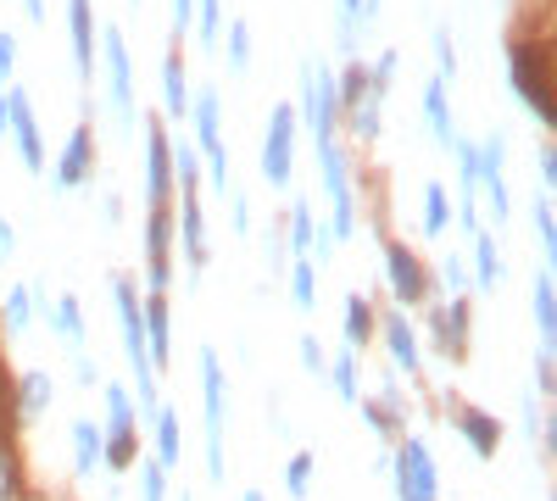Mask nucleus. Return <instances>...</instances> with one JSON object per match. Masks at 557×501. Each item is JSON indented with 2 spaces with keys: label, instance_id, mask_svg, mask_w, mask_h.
Listing matches in <instances>:
<instances>
[{
  "label": "nucleus",
  "instance_id": "f257e3e1",
  "mask_svg": "<svg viewBox=\"0 0 557 501\" xmlns=\"http://www.w3.org/2000/svg\"><path fill=\"white\" fill-rule=\"evenodd\" d=\"M201 368V424H207V479L223 485V429H228V379H223V362H218V346H201L196 356Z\"/></svg>",
  "mask_w": 557,
  "mask_h": 501
},
{
  "label": "nucleus",
  "instance_id": "f03ea898",
  "mask_svg": "<svg viewBox=\"0 0 557 501\" xmlns=\"http://www.w3.org/2000/svg\"><path fill=\"white\" fill-rule=\"evenodd\" d=\"M296 123H307L312 146H335V128H341V101H335V73L323 57H301V107Z\"/></svg>",
  "mask_w": 557,
  "mask_h": 501
},
{
  "label": "nucleus",
  "instance_id": "7ed1b4c3",
  "mask_svg": "<svg viewBox=\"0 0 557 501\" xmlns=\"http://www.w3.org/2000/svg\"><path fill=\"white\" fill-rule=\"evenodd\" d=\"M391 485L396 501H441V468H435V451L424 435H401L391 451Z\"/></svg>",
  "mask_w": 557,
  "mask_h": 501
},
{
  "label": "nucleus",
  "instance_id": "20e7f679",
  "mask_svg": "<svg viewBox=\"0 0 557 501\" xmlns=\"http://www.w3.org/2000/svg\"><path fill=\"white\" fill-rule=\"evenodd\" d=\"M507 78H513V96L519 107L541 123V128H557V107H552V84H546V62L530 39H519L513 51H507Z\"/></svg>",
  "mask_w": 557,
  "mask_h": 501
},
{
  "label": "nucleus",
  "instance_id": "39448f33",
  "mask_svg": "<svg viewBox=\"0 0 557 501\" xmlns=\"http://www.w3.org/2000/svg\"><path fill=\"white\" fill-rule=\"evenodd\" d=\"M318 167H323V196H330V235L335 246H346L357 235V190H351V156L335 146H318Z\"/></svg>",
  "mask_w": 557,
  "mask_h": 501
},
{
  "label": "nucleus",
  "instance_id": "423d86ee",
  "mask_svg": "<svg viewBox=\"0 0 557 501\" xmlns=\"http://www.w3.org/2000/svg\"><path fill=\"white\" fill-rule=\"evenodd\" d=\"M296 107L290 101H278L268 112V134H262V185L273 190H290V178H296Z\"/></svg>",
  "mask_w": 557,
  "mask_h": 501
},
{
  "label": "nucleus",
  "instance_id": "0eeeda50",
  "mask_svg": "<svg viewBox=\"0 0 557 501\" xmlns=\"http://www.w3.org/2000/svg\"><path fill=\"white\" fill-rule=\"evenodd\" d=\"M96 62L107 67V96H112V117L123 134H134V67H128V39L123 28H101Z\"/></svg>",
  "mask_w": 557,
  "mask_h": 501
},
{
  "label": "nucleus",
  "instance_id": "6e6552de",
  "mask_svg": "<svg viewBox=\"0 0 557 501\" xmlns=\"http://www.w3.org/2000/svg\"><path fill=\"white\" fill-rule=\"evenodd\" d=\"M385 285H391L396 306L407 312V306H424V301L435 296V273H430V262L418 256L412 246L385 240Z\"/></svg>",
  "mask_w": 557,
  "mask_h": 501
},
{
  "label": "nucleus",
  "instance_id": "1a4fd4ad",
  "mask_svg": "<svg viewBox=\"0 0 557 501\" xmlns=\"http://www.w3.org/2000/svg\"><path fill=\"white\" fill-rule=\"evenodd\" d=\"M173 235L184 246V285H201L207 273V212H201V185H178V217H173Z\"/></svg>",
  "mask_w": 557,
  "mask_h": 501
},
{
  "label": "nucleus",
  "instance_id": "9d476101",
  "mask_svg": "<svg viewBox=\"0 0 557 501\" xmlns=\"http://www.w3.org/2000/svg\"><path fill=\"white\" fill-rule=\"evenodd\" d=\"M474 167H480V190L491 196V229H502L513 217V196H507V134L491 128L485 140H474Z\"/></svg>",
  "mask_w": 557,
  "mask_h": 501
},
{
  "label": "nucleus",
  "instance_id": "9b49d317",
  "mask_svg": "<svg viewBox=\"0 0 557 501\" xmlns=\"http://www.w3.org/2000/svg\"><path fill=\"white\" fill-rule=\"evenodd\" d=\"M84 185H96V128H89V117L67 134V146L51 167V190L67 196V190H84Z\"/></svg>",
  "mask_w": 557,
  "mask_h": 501
},
{
  "label": "nucleus",
  "instance_id": "f8f14e48",
  "mask_svg": "<svg viewBox=\"0 0 557 501\" xmlns=\"http://www.w3.org/2000/svg\"><path fill=\"white\" fill-rule=\"evenodd\" d=\"M430 329H435V346L446 362H469V335H474V301L469 296H441L435 312H430Z\"/></svg>",
  "mask_w": 557,
  "mask_h": 501
},
{
  "label": "nucleus",
  "instance_id": "ddd939ff",
  "mask_svg": "<svg viewBox=\"0 0 557 501\" xmlns=\"http://www.w3.org/2000/svg\"><path fill=\"white\" fill-rule=\"evenodd\" d=\"M146 290L151 296L173 290V206L146 212Z\"/></svg>",
  "mask_w": 557,
  "mask_h": 501
},
{
  "label": "nucleus",
  "instance_id": "4468645a",
  "mask_svg": "<svg viewBox=\"0 0 557 501\" xmlns=\"http://www.w3.org/2000/svg\"><path fill=\"white\" fill-rule=\"evenodd\" d=\"M380 346H385V356H391V368H396V374H407V379L424 374V351H418V329H412V317H407L401 306H391V312L380 317Z\"/></svg>",
  "mask_w": 557,
  "mask_h": 501
},
{
  "label": "nucleus",
  "instance_id": "2eb2a0df",
  "mask_svg": "<svg viewBox=\"0 0 557 501\" xmlns=\"http://www.w3.org/2000/svg\"><path fill=\"white\" fill-rule=\"evenodd\" d=\"M7 112H12V140H17V156L28 173L45 178V134H39V117H34V101H28V89H7Z\"/></svg>",
  "mask_w": 557,
  "mask_h": 501
},
{
  "label": "nucleus",
  "instance_id": "dca6fc26",
  "mask_svg": "<svg viewBox=\"0 0 557 501\" xmlns=\"http://www.w3.org/2000/svg\"><path fill=\"white\" fill-rule=\"evenodd\" d=\"M173 151H168V128L146 123V206H173Z\"/></svg>",
  "mask_w": 557,
  "mask_h": 501
},
{
  "label": "nucleus",
  "instance_id": "f3484780",
  "mask_svg": "<svg viewBox=\"0 0 557 501\" xmlns=\"http://www.w3.org/2000/svg\"><path fill=\"white\" fill-rule=\"evenodd\" d=\"M451 424H457V435L462 440H469V451H474V458L480 463H491L496 458V451H502V418L496 413H485V406H474V401H457L451 406Z\"/></svg>",
  "mask_w": 557,
  "mask_h": 501
},
{
  "label": "nucleus",
  "instance_id": "a211bd4d",
  "mask_svg": "<svg viewBox=\"0 0 557 501\" xmlns=\"http://www.w3.org/2000/svg\"><path fill=\"white\" fill-rule=\"evenodd\" d=\"M139 317H146V351H151V368H173V301L168 296H139Z\"/></svg>",
  "mask_w": 557,
  "mask_h": 501
},
{
  "label": "nucleus",
  "instance_id": "6ab92c4d",
  "mask_svg": "<svg viewBox=\"0 0 557 501\" xmlns=\"http://www.w3.org/2000/svg\"><path fill=\"white\" fill-rule=\"evenodd\" d=\"M67 34H73V67L89 84L96 78V45H101V23L89 12V0H67Z\"/></svg>",
  "mask_w": 557,
  "mask_h": 501
},
{
  "label": "nucleus",
  "instance_id": "aec40b11",
  "mask_svg": "<svg viewBox=\"0 0 557 501\" xmlns=\"http://www.w3.org/2000/svg\"><path fill=\"white\" fill-rule=\"evenodd\" d=\"M190 146L201 151V156H218V151H228L223 146V101H218V89H196L190 96Z\"/></svg>",
  "mask_w": 557,
  "mask_h": 501
},
{
  "label": "nucleus",
  "instance_id": "412c9836",
  "mask_svg": "<svg viewBox=\"0 0 557 501\" xmlns=\"http://www.w3.org/2000/svg\"><path fill=\"white\" fill-rule=\"evenodd\" d=\"M530 317H535L541 346H552V351H557V273H552L546 262L530 273Z\"/></svg>",
  "mask_w": 557,
  "mask_h": 501
},
{
  "label": "nucleus",
  "instance_id": "4be33fe9",
  "mask_svg": "<svg viewBox=\"0 0 557 501\" xmlns=\"http://www.w3.org/2000/svg\"><path fill=\"white\" fill-rule=\"evenodd\" d=\"M341 335H346V351H368L380 340V312H374V301H368L362 290H346V312H341Z\"/></svg>",
  "mask_w": 557,
  "mask_h": 501
},
{
  "label": "nucleus",
  "instance_id": "5701e85b",
  "mask_svg": "<svg viewBox=\"0 0 557 501\" xmlns=\"http://www.w3.org/2000/svg\"><path fill=\"white\" fill-rule=\"evenodd\" d=\"M12 406H17V418L23 424H34V418H45V413H51V406H57V379L51 374H45V368H28L17 385H12Z\"/></svg>",
  "mask_w": 557,
  "mask_h": 501
},
{
  "label": "nucleus",
  "instance_id": "b1692460",
  "mask_svg": "<svg viewBox=\"0 0 557 501\" xmlns=\"http://www.w3.org/2000/svg\"><path fill=\"white\" fill-rule=\"evenodd\" d=\"M446 78H430L424 84V123H430V140L441 146V151H451L457 146V117H451V101H446Z\"/></svg>",
  "mask_w": 557,
  "mask_h": 501
},
{
  "label": "nucleus",
  "instance_id": "393cba45",
  "mask_svg": "<svg viewBox=\"0 0 557 501\" xmlns=\"http://www.w3.org/2000/svg\"><path fill=\"white\" fill-rule=\"evenodd\" d=\"M151 440H157V463L173 474L184 463V424H178V406H157V418H151Z\"/></svg>",
  "mask_w": 557,
  "mask_h": 501
},
{
  "label": "nucleus",
  "instance_id": "a878e982",
  "mask_svg": "<svg viewBox=\"0 0 557 501\" xmlns=\"http://www.w3.org/2000/svg\"><path fill=\"white\" fill-rule=\"evenodd\" d=\"M101 451H107L101 424L73 418V474H78V479H96V474H101Z\"/></svg>",
  "mask_w": 557,
  "mask_h": 501
},
{
  "label": "nucleus",
  "instance_id": "bb28decb",
  "mask_svg": "<svg viewBox=\"0 0 557 501\" xmlns=\"http://www.w3.org/2000/svg\"><path fill=\"white\" fill-rule=\"evenodd\" d=\"M45 329H51V335H62L73 351H84V346H89L84 301H78V296H57V301H51V317H45Z\"/></svg>",
  "mask_w": 557,
  "mask_h": 501
},
{
  "label": "nucleus",
  "instance_id": "cd10ccee",
  "mask_svg": "<svg viewBox=\"0 0 557 501\" xmlns=\"http://www.w3.org/2000/svg\"><path fill=\"white\" fill-rule=\"evenodd\" d=\"M162 112H168L173 123L190 117V78H184V57H178V51L162 57Z\"/></svg>",
  "mask_w": 557,
  "mask_h": 501
},
{
  "label": "nucleus",
  "instance_id": "c85d7f7f",
  "mask_svg": "<svg viewBox=\"0 0 557 501\" xmlns=\"http://www.w3.org/2000/svg\"><path fill=\"white\" fill-rule=\"evenodd\" d=\"M507 279V262H502V246L491 229L474 235V273H469V290H496Z\"/></svg>",
  "mask_w": 557,
  "mask_h": 501
},
{
  "label": "nucleus",
  "instance_id": "c756f323",
  "mask_svg": "<svg viewBox=\"0 0 557 501\" xmlns=\"http://www.w3.org/2000/svg\"><path fill=\"white\" fill-rule=\"evenodd\" d=\"M330 385H335V401H341V406H357V401H362V356H357V351L341 346V351L330 356Z\"/></svg>",
  "mask_w": 557,
  "mask_h": 501
},
{
  "label": "nucleus",
  "instance_id": "7c9ffc66",
  "mask_svg": "<svg viewBox=\"0 0 557 501\" xmlns=\"http://www.w3.org/2000/svg\"><path fill=\"white\" fill-rule=\"evenodd\" d=\"M101 401H107V424H101V435H128V429H139L128 385H101Z\"/></svg>",
  "mask_w": 557,
  "mask_h": 501
},
{
  "label": "nucleus",
  "instance_id": "2f4dec72",
  "mask_svg": "<svg viewBox=\"0 0 557 501\" xmlns=\"http://www.w3.org/2000/svg\"><path fill=\"white\" fill-rule=\"evenodd\" d=\"M335 101H341V117H351L368 101V62H346L335 73Z\"/></svg>",
  "mask_w": 557,
  "mask_h": 501
},
{
  "label": "nucleus",
  "instance_id": "473e14b6",
  "mask_svg": "<svg viewBox=\"0 0 557 501\" xmlns=\"http://www.w3.org/2000/svg\"><path fill=\"white\" fill-rule=\"evenodd\" d=\"M28 324H34V296H28V285H12L7 301H0V329L17 340V335H28Z\"/></svg>",
  "mask_w": 557,
  "mask_h": 501
},
{
  "label": "nucleus",
  "instance_id": "72a5a7b5",
  "mask_svg": "<svg viewBox=\"0 0 557 501\" xmlns=\"http://www.w3.org/2000/svg\"><path fill=\"white\" fill-rule=\"evenodd\" d=\"M285 279H290V306L312 317V312H318V267H312V262H290Z\"/></svg>",
  "mask_w": 557,
  "mask_h": 501
},
{
  "label": "nucleus",
  "instance_id": "f704fd0d",
  "mask_svg": "<svg viewBox=\"0 0 557 501\" xmlns=\"http://www.w3.org/2000/svg\"><path fill=\"white\" fill-rule=\"evenodd\" d=\"M0 501H28V479H23V463H17V446L0 435Z\"/></svg>",
  "mask_w": 557,
  "mask_h": 501
},
{
  "label": "nucleus",
  "instance_id": "c9c22d12",
  "mask_svg": "<svg viewBox=\"0 0 557 501\" xmlns=\"http://www.w3.org/2000/svg\"><path fill=\"white\" fill-rule=\"evenodd\" d=\"M530 223H535V240H541V262H557V223H552V196H530Z\"/></svg>",
  "mask_w": 557,
  "mask_h": 501
},
{
  "label": "nucleus",
  "instance_id": "e433bc0d",
  "mask_svg": "<svg viewBox=\"0 0 557 501\" xmlns=\"http://www.w3.org/2000/svg\"><path fill=\"white\" fill-rule=\"evenodd\" d=\"M446 229H451V201H446V185H441V178H430V185H424V235L441 240Z\"/></svg>",
  "mask_w": 557,
  "mask_h": 501
},
{
  "label": "nucleus",
  "instance_id": "4c0bfd02",
  "mask_svg": "<svg viewBox=\"0 0 557 501\" xmlns=\"http://www.w3.org/2000/svg\"><path fill=\"white\" fill-rule=\"evenodd\" d=\"M262 256H268V279H285V267H290L285 217H268V229H262Z\"/></svg>",
  "mask_w": 557,
  "mask_h": 501
},
{
  "label": "nucleus",
  "instance_id": "58836bf2",
  "mask_svg": "<svg viewBox=\"0 0 557 501\" xmlns=\"http://www.w3.org/2000/svg\"><path fill=\"white\" fill-rule=\"evenodd\" d=\"M362 7H368V0H335V45H341V51H357V34L368 28Z\"/></svg>",
  "mask_w": 557,
  "mask_h": 501
},
{
  "label": "nucleus",
  "instance_id": "ea45409f",
  "mask_svg": "<svg viewBox=\"0 0 557 501\" xmlns=\"http://www.w3.org/2000/svg\"><path fill=\"white\" fill-rule=\"evenodd\" d=\"M134 468H139V501H168L173 496V474L157 458H134Z\"/></svg>",
  "mask_w": 557,
  "mask_h": 501
},
{
  "label": "nucleus",
  "instance_id": "a19ab883",
  "mask_svg": "<svg viewBox=\"0 0 557 501\" xmlns=\"http://www.w3.org/2000/svg\"><path fill=\"white\" fill-rule=\"evenodd\" d=\"M223 51H228V73H246V67H251V23H246V17L228 23Z\"/></svg>",
  "mask_w": 557,
  "mask_h": 501
},
{
  "label": "nucleus",
  "instance_id": "79ce46f5",
  "mask_svg": "<svg viewBox=\"0 0 557 501\" xmlns=\"http://www.w3.org/2000/svg\"><path fill=\"white\" fill-rule=\"evenodd\" d=\"M218 28H223V0H196V45L218 51Z\"/></svg>",
  "mask_w": 557,
  "mask_h": 501
},
{
  "label": "nucleus",
  "instance_id": "37998d69",
  "mask_svg": "<svg viewBox=\"0 0 557 501\" xmlns=\"http://www.w3.org/2000/svg\"><path fill=\"white\" fill-rule=\"evenodd\" d=\"M312 468H318L312 451H296V458L285 463V490H290V501H307V490H312Z\"/></svg>",
  "mask_w": 557,
  "mask_h": 501
},
{
  "label": "nucleus",
  "instance_id": "c03bdc74",
  "mask_svg": "<svg viewBox=\"0 0 557 501\" xmlns=\"http://www.w3.org/2000/svg\"><path fill=\"white\" fill-rule=\"evenodd\" d=\"M435 78L457 84V39H451V28H435Z\"/></svg>",
  "mask_w": 557,
  "mask_h": 501
},
{
  "label": "nucleus",
  "instance_id": "a18cd8bd",
  "mask_svg": "<svg viewBox=\"0 0 557 501\" xmlns=\"http://www.w3.org/2000/svg\"><path fill=\"white\" fill-rule=\"evenodd\" d=\"M435 285H441V290H451V296H469V267H462V256H446V262H441Z\"/></svg>",
  "mask_w": 557,
  "mask_h": 501
},
{
  "label": "nucleus",
  "instance_id": "49530a36",
  "mask_svg": "<svg viewBox=\"0 0 557 501\" xmlns=\"http://www.w3.org/2000/svg\"><path fill=\"white\" fill-rule=\"evenodd\" d=\"M296 351H301V368H307L312 379H318V374H330V351H323V340H318V335H301V346H296Z\"/></svg>",
  "mask_w": 557,
  "mask_h": 501
},
{
  "label": "nucleus",
  "instance_id": "de8ad7c7",
  "mask_svg": "<svg viewBox=\"0 0 557 501\" xmlns=\"http://www.w3.org/2000/svg\"><path fill=\"white\" fill-rule=\"evenodd\" d=\"M535 167H541V173H535V178H541V190L552 196V190H557V146H552V140H541V151H535Z\"/></svg>",
  "mask_w": 557,
  "mask_h": 501
},
{
  "label": "nucleus",
  "instance_id": "09e8293b",
  "mask_svg": "<svg viewBox=\"0 0 557 501\" xmlns=\"http://www.w3.org/2000/svg\"><path fill=\"white\" fill-rule=\"evenodd\" d=\"M228 229H235L240 240L251 235V201H246L240 190H228Z\"/></svg>",
  "mask_w": 557,
  "mask_h": 501
},
{
  "label": "nucleus",
  "instance_id": "8fccbe9b",
  "mask_svg": "<svg viewBox=\"0 0 557 501\" xmlns=\"http://www.w3.org/2000/svg\"><path fill=\"white\" fill-rule=\"evenodd\" d=\"M73 374H78L84 390H101V385H107V379H101V362H96V356H84V351H73Z\"/></svg>",
  "mask_w": 557,
  "mask_h": 501
},
{
  "label": "nucleus",
  "instance_id": "3c124183",
  "mask_svg": "<svg viewBox=\"0 0 557 501\" xmlns=\"http://www.w3.org/2000/svg\"><path fill=\"white\" fill-rule=\"evenodd\" d=\"M535 390H541V396H552V390H557V368H552V346H541V351H535Z\"/></svg>",
  "mask_w": 557,
  "mask_h": 501
},
{
  "label": "nucleus",
  "instance_id": "603ef678",
  "mask_svg": "<svg viewBox=\"0 0 557 501\" xmlns=\"http://www.w3.org/2000/svg\"><path fill=\"white\" fill-rule=\"evenodd\" d=\"M12 67H17V34L0 28V84H12Z\"/></svg>",
  "mask_w": 557,
  "mask_h": 501
},
{
  "label": "nucleus",
  "instance_id": "864d4df0",
  "mask_svg": "<svg viewBox=\"0 0 557 501\" xmlns=\"http://www.w3.org/2000/svg\"><path fill=\"white\" fill-rule=\"evenodd\" d=\"M168 12H173V34H184L196 23V0H168Z\"/></svg>",
  "mask_w": 557,
  "mask_h": 501
},
{
  "label": "nucleus",
  "instance_id": "5fc2aeb1",
  "mask_svg": "<svg viewBox=\"0 0 557 501\" xmlns=\"http://www.w3.org/2000/svg\"><path fill=\"white\" fill-rule=\"evenodd\" d=\"M17 256V229H12V217L0 212V262H12Z\"/></svg>",
  "mask_w": 557,
  "mask_h": 501
},
{
  "label": "nucleus",
  "instance_id": "6e6d98bb",
  "mask_svg": "<svg viewBox=\"0 0 557 501\" xmlns=\"http://www.w3.org/2000/svg\"><path fill=\"white\" fill-rule=\"evenodd\" d=\"M101 223H107V229H117V223H123V196H107L101 201Z\"/></svg>",
  "mask_w": 557,
  "mask_h": 501
},
{
  "label": "nucleus",
  "instance_id": "4d7b16f0",
  "mask_svg": "<svg viewBox=\"0 0 557 501\" xmlns=\"http://www.w3.org/2000/svg\"><path fill=\"white\" fill-rule=\"evenodd\" d=\"M23 12H28V23H45V0H23Z\"/></svg>",
  "mask_w": 557,
  "mask_h": 501
},
{
  "label": "nucleus",
  "instance_id": "13d9d810",
  "mask_svg": "<svg viewBox=\"0 0 557 501\" xmlns=\"http://www.w3.org/2000/svg\"><path fill=\"white\" fill-rule=\"evenodd\" d=\"M7 128H12V112H7V89H0V140H7Z\"/></svg>",
  "mask_w": 557,
  "mask_h": 501
},
{
  "label": "nucleus",
  "instance_id": "bf43d9fd",
  "mask_svg": "<svg viewBox=\"0 0 557 501\" xmlns=\"http://www.w3.org/2000/svg\"><path fill=\"white\" fill-rule=\"evenodd\" d=\"M240 501H268V496H262V490L251 485V490H240Z\"/></svg>",
  "mask_w": 557,
  "mask_h": 501
},
{
  "label": "nucleus",
  "instance_id": "052dcab7",
  "mask_svg": "<svg viewBox=\"0 0 557 501\" xmlns=\"http://www.w3.org/2000/svg\"><path fill=\"white\" fill-rule=\"evenodd\" d=\"M0 418H7V379H0Z\"/></svg>",
  "mask_w": 557,
  "mask_h": 501
},
{
  "label": "nucleus",
  "instance_id": "680f3d73",
  "mask_svg": "<svg viewBox=\"0 0 557 501\" xmlns=\"http://www.w3.org/2000/svg\"><path fill=\"white\" fill-rule=\"evenodd\" d=\"M178 501H196V496H190V490H184V485H178Z\"/></svg>",
  "mask_w": 557,
  "mask_h": 501
}]
</instances>
